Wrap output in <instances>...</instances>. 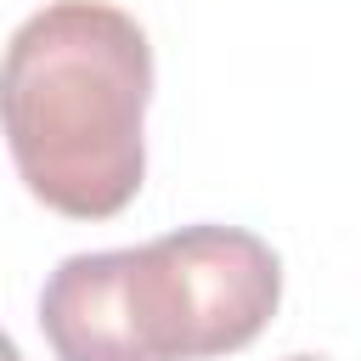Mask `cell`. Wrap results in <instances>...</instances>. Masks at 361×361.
Masks as SVG:
<instances>
[{
  "label": "cell",
  "mask_w": 361,
  "mask_h": 361,
  "mask_svg": "<svg viewBox=\"0 0 361 361\" xmlns=\"http://www.w3.org/2000/svg\"><path fill=\"white\" fill-rule=\"evenodd\" d=\"M152 45L107 0H51L0 51V135L23 186L68 214H118L147 175Z\"/></svg>",
  "instance_id": "cell-1"
},
{
  "label": "cell",
  "mask_w": 361,
  "mask_h": 361,
  "mask_svg": "<svg viewBox=\"0 0 361 361\" xmlns=\"http://www.w3.org/2000/svg\"><path fill=\"white\" fill-rule=\"evenodd\" d=\"M288 361H322V355H288Z\"/></svg>",
  "instance_id": "cell-5"
},
{
  "label": "cell",
  "mask_w": 361,
  "mask_h": 361,
  "mask_svg": "<svg viewBox=\"0 0 361 361\" xmlns=\"http://www.w3.org/2000/svg\"><path fill=\"white\" fill-rule=\"evenodd\" d=\"M0 361H23V350L11 344V333H0Z\"/></svg>",
  "instance_id": "cell-4"
},
{
  "label": "cell",
  "mask_w": 361,
  "mask_h": 361,
  "mask_svg": "<svg viewBox=\"0 0 361 361\" xmlns=\"http://www.w3.org/2000/svg\"><path fill=\"white\" fill-rule=\"evenodd\" d=\"M56 361H192V327L164 243L68 254L39 293Z\"/></svg>",
  "instance_id": "cell-2"
},
{
  "label": "cell",
  "mask_w": 361,
  "mask_h": 361,
  "mask_svg": "<svg viewBox=\"0 0 361 361\" xmlns=\"http://www.w3.org/2000/svg\"><path fill=\"white\" fill-rule=\"evenodd\" d=\"M158 243L180 282L192 361L254 344L282 299V265H276L271 243L243 226H180Z\"/></svg>",
  "instance_id": "cell-3"
}]
</instances>
